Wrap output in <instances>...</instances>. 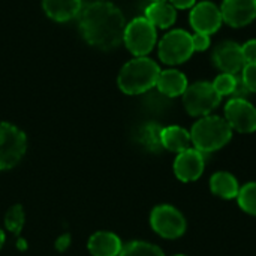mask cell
<instances>
[{
    "label": "cell",
    "instance_id": "5bb4252c",
    "mask_svg": "<svg viewBox=\"0 0 256 256\" xmlns=\"http://www.w3.org/2000/svg\"><path fill=\"white\" fill-rule=\"evenodd\" d=\"M44 12L56 22H66L80 16L82 0H42Z\"/></svg>",
    "mask_w": 256,
    "mask_h": 256
},
{
    "label": "cell",
    "instance_id": "277c9868",
    "mask_svg": "<svg viewBox=\"0 0 256 256\" xmlns=\"http://www.w3.org/2000/svg\"><path fill=\"white\" fill-rule=\"evenodd\" d=\"M158 40L156 27L146 18L136 16L126 24L123 44L135 57H147Z\"/></svg>",
    "mask_w": 256,
    "mask_h": 256
},
{
    "label": "cell",
    "instance_id": "30bf717a",
    "mask_svg": "<svg viewBox=\"0 0 256 256\" xmlns=\"http://www.w3.org/2000/svg\"><path fill=\"white\" fill-rule=\"evenodd\" d=\"M189 20L195 33H206L208 36L218 32L224 22L220 9L212 2L196 3L190 10Z\"/></svg>",
    "mask_w": 256,
    "mask_h": 256
},
{
    "label": "cell",
    "instance_id": "603a6c76",
    "mask_svg": "<svg viewBox=\"0 0 256 256\" xmlns=\"http://www.w3.org/2000/svg\"><path fill=\"white\" fill-rule=\"evenodd\" d=\"M26 222V216H24V210L21 206H12L4 216V225L8 228V231H10L12 234L18 236L24 226Z\"/></svg>",
    "mask_w": 256,
    "mask_h": 256
},
{
    "label": "cell",
    "instance_id": "8992f818",
    "mask_svg": "<svg viewBox=\"0 0 256 256\" xmlns=\"http://www.w3.org/2000/svg\"><path fill=\"white\" fill-rule=\"evenodd\" d=\"M150 225L158 236L166 240L180 238L188 230V222L183 213L170 204H160L152 210Z\"/></svg>",
    "mask_w": 256,
    "mask_h": 256
},
{
    "label": "cell",
    "instance_id": "e0dca14e",
    "mask_svg": "<svg viewBox=\"0 0 256 256\" xmlns=\"http://www.w3.org/2000/svg\"><path fill=\"white\" fill-rule=\"evenodd\" d=\"M160 141H162V147L165 150L177 153V154L190 148V144H192L190 132L182 126H176V124L162 128Z\"/></svg>",
    "mask_w": 256,
    "mask_h": 256
},
{
    "label": "cell",
    "instance_id": "9c48e42d",
    "mask_svg": "<svg viewBox=\"0 0 256 256\" xmlns=\"http://www.w3.org/2000/svg\"><path fill=\"white\" fill-rule=\"evenodd\" d=\"M224 118L232 130L240 134H254L256 130V108L248 99L231 98L225 105Z\"/></svg>",
    "mask_w": 256,
    "mask_h": 256
},
{
    "label": "cell",
    "instance_id": "6da1fadb",
    "mask_svg": "<svg viewBox=\"0 0 256 256\" xmlns=\"http://www.w3.org/2000/svg\"><path fill=\"white\" fill-rule=\"evenodd\" d=\"M126 20L123 12L111 2L88 3L80 14V32L84 40L102 51L116 50L124 36Z\"/></svg>",
    "mask_w": 256,
    "mask_h": 256
},
{
    "label": "cell",
    "instance_id": "9a60e30c",
    "mask_svg": "<svg viewBox=\"0 0 256 256\" xmlns=\"http://www.w3.org/2000/svg\"><path fill=\"white\" fill-rule=\"evenodd\" d=\"M188 78L183 72L177 69H165L159 72L156 81V90L165 94L166 98H177L183 96L188 88Z\"/></svg>",
    "mask_w": 256,
    "mask_h": 256
},
{
    "label": "cell",
    "instance_id": "4fadbf2b",
    "mask_svg": "<svg viewBox=\"0 0 256 256\" xmlns=\"http://www.w3.org/2000/svg\"><path fill=\"white\" fill-rule=\"evenodd\" d=\"M220 12L228 26H248L256 18V0H224Z\"/></svg>",
    "mask_w": 256,
    "mask_h": 256
},
{
    "label": "cell",
    "instance_id": "52a82bcc",
    "mask_svg": "<svg viewBox=\"0 0 256 256\" xmlns=\"http://www.w3.org/2000/svg\"><path fill=\"white\" fill-rule=\"evenodd\" d=\"M27 148L26 134L10 123H0V171L14 168Z\"/></svg>",
    "mask_w": 256,
    "mask_h": 256
},
{
    "label": "cell",
    "instance_id": "d4e9b609",
    "mask_svg": "<svg viewBox=\"0 0 256 256\" xmlns=\"http://www.w3.org/2000/svg\"><path fill=\"white\" fill-rule=\"evenodd\" d=\"M242 51H243V57L246 64L248 63H256V39L248 40L244 45H242Z\"/></svg>",
    "mask_w": 256,
    "mask_h": 256
},
{
    "label": "cell",
    "instance_id": "2e32d148",
    "mask_svg": "<svg viewBox=\"0 0 256 256\" xmlns=\"http://www.w3.org/2000/svg\"><path fill=\"white\" fill-rule=\"evenodd\" d=\"M87 248L92 256H118L123 249V243L114 232L99 231L90 237Z\"/></svg>",
    "mask_w": 256,
    "mask_h": 256
},
{
    "label": "cell",
    "instance_id": "5b68a950",
    "mask_svg": "<svg viewBox=\"0 0 256 256\" xmlns=\"http://www.w3.org/2000/svg\"><path fill=\"white\" fill-rule=\"evenodd\" d=\"M222 98L218 94L212 82L200 81L192 86H188L186 92L183 93V105L186 111L194 117H206L213 112Z\"/></svg>",
    "mask_w": 256,
    "mask_h": 256
},
{
    "label": "cell",
    "instance_id": "484cf974",
    "mask_svg": "<svg viewBox=\"0 0 256 256\" xmlns=\"http://www.w3.org/2000/svg\"><path fill=\"white\" fill-rule=\"evenodd\" d=\"M192 44L195 51H206L210 46V36L206 33H195L192 34Z\"/></svg>",
    "mask_w": 256,
    "mask_h": 256
},
{
    "label": "cell",
    "instance_id": "4dcf8cb0",
    "mask_svg": "<svg viewBox=\"0 0 256 256\" xmlns=\"http://www.w3.org/2000/svg\"><path fill=\"white\" fill-rule=\"evenodd\" d=\"M174 256H188V255H182V254H180V255H174Z\"/></svg>",
    "mask_w": 256,
    "mask_h": 256
},
{
    "label": "cell",
    "instance_id": "ba28073f",
    "mask_svg": "<svg viewBox=\"0 0 256 256\" xmlns=\"http://www.w3.org/2000/svg\"><path fill=\"white\" fill-rule=\"evenodd\" d=\"M159 58L166 64H180L190 58L195 52L192 44V34L184 30L168 32L159 42Z\"/></svg>",
    "mask_w": 256,
    "mask_h": 256
},
{
    "label": "cell",
    "instance_id": "ffe728a7",
    "mask_svg": "<svg viewBox=\"0 0 256 256\" xmlns=\"http://www.w3.org/2000/svg\"><path fill=\"white\" fill-rule=\"evenodd\" d=\"M160 132H162V126L159 123H154V122L144 123L136 130V141L147 152L159 153L160 150H164L162 141H160Z\"/></svg>",
    "mask_w": 256,
    "mask_h": 256
},
{
    "label": "cell",
    "instance_id": "7c38bea8",
    "mask_svg": "<svg viewBox=\"0 0 256 256\" xmlns=\"http://www.w3.org/2000/svg\"><path fill=\"white\" fill-rule=\"evenodd\" d=\"M213 63L225 74L238 75L246 66L242 45L232 40H225L219 44L213 51Z\"/></svg>",
    "mask_w": 256,
    "mask_h": 256
},
{
    "label": "cell",
    "instance_id": "7a4b0ae2",
    "mask_svg": "<svg viewBox=\"0 0 256 256\" xmlns=\"http://www.w3.org/2000/svg\"><path fill=\"white\" fill-rule=\"evenodd\" d=\"M159 66L148 57H135L129 60L120 70L117 84L126 94H144L156 87Z\"/></svg>",
    "mask_w": 256,
    "mask_h": 256
},
{
    "label": "cell",
    "instance_id": "f546056e",
    "mask_svg": "<svg viewBox=\"0 0 256 256\" xmlns=\"http://www.w3.org/2000/svg\"><path fill=\"white\" fill-rule=\"evenodd\" d=\"M150 2H165V0H150Z\"/></svg>",
    "mask_w": 256,
    "mask_h": 256
},
{
    "label": "cell",
    "instance_id": "3957f363",
    "mask_svg": "<svg viewBox=\"0 0 256 256\" xmlns=\"http://www.w3.org/2000/svg\"><path fill=\"white\" fill-rule=\"evenodd\" d=\"M189 132L194 148L201 153H214L224 148L232 138V129L228 122L212 114L201 117Z\"/></svg>",
    "mask_w": 256,
    "mask_h": 256
},
{
    "label": "cell",
    "instance_id": "7402d4cb",
    "mask_svg": "<svg viewBox=\"0 0 256 256\" xmlns=\"http://www.w3.org/2000/svg\"><path fill=\"white\" fill-rule=\"evenodd\" d=\"M237 202L244 213L256 216V182H249L240 188Z\"/></svg>",
    "mask_w": 256,
    "mask_h": 256
},
{
    "label": "cell",
    "instance_id": "4316f807",
    "mask_svg": "<svg viewBox=\"0 0 256 256\" xmlns=\"http://www.w3.org/2000/svg\"><path fill=\"white\" fill-rule=\"evenodd\" d=\"M176 9H189L196 4V0H168Z\"/></svg>",
    "mask_w": 256,
    "mask_h": 256
},
{
    "label": "cell",
    "instance_id": "cb8c5ba5",
    "mask_svg": "<svg viewBox=\"0 0 256 256\" xmlns=\"http://www.w3.org/2000/svg\"><path fill=\"white\" fill-rule=\"evenodd\" d=\"M240 78L249 90V93H256V63H248L243 68Z\"/></svg>",
    "mask_w": 256,
    "mask_h": 256
},
{
    "label": "cell",
    "instance_id": "ac0fdd59",
    "mask_svg": "<svg viewBox=\"0 0 256 256\" xmlns=\"http://www.w3.org/2000/svg\"><path fill=\"white\" fill-rule=\"evenodd\" d=\"M210 190L222 200H237L240 192L238 180L228 171H218L210 177Z\"/></svg>",
    "mask_w": 256,
    "mask_h": 256
},
{
    "label": "cell",
    "instance_id": "d6986e66",
    "mask_svg": "<svg viewBox=\"0 0 256 256\" xmlns=\"http://www.w3.org/2000/svg\"><path fill=\"white\" fill-rule=\"evenodd\" d=\"M144 16L159 28H168L176 22L177 10L170 2H152L144 12Z\"/></svg>",
    "mask_w": 256,
    "mask_h": 256
},
{
    "label": "cell",
    "instance_id": "8fae6325",
    "mask_svg": "<svg viewBox=\"0 0 256 256\" xmlns=\"http://www.w3.org/2000/svg\"><path fill=\"white\" fill-rule=\"evenodd\" d=\"M204 168H206L204 153L192 147L178 153L174 160V174L183 183L196 182L202 176Z\"/></svg>",
    "mask_w": 256,
    "mask_h": 256
},
{
    "label": "cell",
    "instance_id": "83f0119b",
    "mask_svg": "<svg viewBox=\"0 0 256 256\" xmlns=\"http://www.w3.org/2000/svg\"><path fill=\"white\" fill-rule=\"evenodd\" d=\"M68 246H69V236H62V237L57 240L56 248H57L58 250H64Z\"/></svg>",
    "mask_w": 256,
    "mask_h": 256
},
{
    "label": "cell",
    "instance_id": "f1b7e54d",
    "mask_svg": "<svg viewBox=\"0 0 256 256\" xmlns=\"http://www.w3.org/2000/svg\"><path fill=\"white\" fill-rule=\"evenodd\" d=\"M4 240H6V237H4V232L0 230V249H2V246L4 244Z\"/></svg>",
    "mask_w": 256,
    "mask_h": 256
},
{
    "label": "cell",
    "instance_id": "44dd1931",
    "mask_svg": "<svg viewBox=\"0 0 256 256\" xmlns=\"http://www.w3.org/2000/svg\"><path fill=\"white\" fill-rule=\"evenodd\" d=\"M118 256H165L164 250L148 242H130L123 246Z\"/></svg>",
    "mask_w": 256,
    "mask_h": 256
}]
</instances>
